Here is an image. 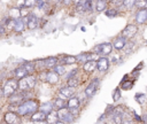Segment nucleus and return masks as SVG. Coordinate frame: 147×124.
I'll return each mask as SVG.
<instances>
[{
  "label": "nucleus",
  "instance_id": "1",
  "mask_svg": "<svg viewBox=\"0 0 147 124\" xmlns=\"http://www.w3.org/2000/svg\"><path fill=\"white\" fill-rule=\"evenodd\" d=\"M38 110H39V102L36 99H29L20 103L16 107L15 113L21 117H26V116L30 117L32 114H34Z\"/></svg>",
  "mask_w": 147,
  "mask_h": 124
},
{
  "label": "nucleus",
  "instance_id": "2",
  "mask_svg": "<svg viewBox=\"0 0 147 124\" xmlns=\"http://www.w3.org/2000/svg\"><path fill=\"white\" fill-rule=\"evenodd\" d=\"M0 88H1V95L3 98H8L10 95H13L14 93H16L18 91V87H17V79H15L14 77H10V78H7L2 85H0Z\"/></svg>",
  "mask_w": 147,
  "mask_h": 124
},
{
  "label": "nucleus",
  "instance_id": "3",
  "mask_svg": "<svg viewBox=\"0 0 147 124\" xmlns=\"http://www.w3.org/2000/svg\"><path fill=\"white\" fill-rule=\"evenodd\" d=\"M36 84H37V77L34 75H28L26 77L17 80V87H18V91L21 92L32 91Z\"/></svg>",
  "mask_w": 147,
  "mask_h": 124
},
{
  "label": "nucleus",
  "instance_id": "4",
  "mask_svg": "<svg viewBox=\"0 0 147 124\" xmlns=\"http://www.w3.org/2000/svg\"><path fill=\"white\" fill-rule=\"evenodd\" d=\"M2 124H22V117L18 116L15 111L6 110L2 115Z\"/></svg>",
  "mask_w": 147,
  "mask_h": 124
},
{
  "label": "nucleus",
  "instance_id": "5",
  "mask_svg": "<svg viewBox=\"0 0 147 124\" xmlns=\"http://www.w3.org/2000/svg\"><path fill=\"white\" fill-rule=\"evenodd\" d=\"M56 115H57V119L61 121V122L64 123V124H70V123H72L74 119H75L74 115L70 113V110H69L67 107L61 108V109H57V110H56Z\"/></svg>",
  "mask_w": 147,
  "mask_h": 124
},
{
  "label": "nucleus",
  "instance_id": "6",
  "mask_svg": "<svg viewBox=\"0 0 147 124\" xmlns=\"http://www.w3.org/2000/svg\"><path fill=\"white\" fill-rule=\"evenodd\" d=\"M93 52L96 54H102V55H108L113 52V44L110 42H102L96 46H94Z\"/></svg>",
  "mask_w": 147,
  "mask_h": 124
},
{
  "label": "nucleus",
  "instance_id": "7",
  "mask_svg": "<svg viewBox=\"0 0 147 124\" xmlns=\"http://www.w3.org/2000/svg\"><path fill=\"white\" fill-rule=\"evenodd\" d=\"M75 94V88L74 87H69V86H63L59 90L57 93V98L62 99V100H69L70 98H72Z\"/></svg>",
  "mask_w": 147,
  "mask_h": 124
},
{
  "label": "nucleus",
  "instance_id": "8",
  "mask_svg": "<svg viewBox=\"0 0 147 124\" xmlns=\"http://www.w3.org/2000/svg\"><path fill=\"white\" fill-rule=\"evenodd\" d=\"M39 17L34 14H29V16L25 18V24H26V28L29 30H34L39 26Z\"/></svg>",
  "mask_w": 147,
  "mask_h": 124
},
{
  "label": "nucleus",
  "instance_id": "9",
  "mask_svg": "<svg viewBox=\"0 0 147 124\" xmlns=\"http://www.w3.org/2000/svg\"><path fill=\"white\" fill-rule=\"evenodd\" d=\"M99 84H100L99 78H94V79H93V80L87 85V87L85 88V95H86L87 98L93 96V95H94V93L96 92L98 87H99Z\"/></svg>",
  "mask_w": 147,
  "mask_h": 124
},
{
  "label": "nucleus",
  "instance_id": "10",
  "mask_svg": "<svg viewBox=\"0 0 147 124\" xmlns=\"http://www.w3.org/2000/svg\"><path fill=\"white\" fill-rule=\"evenodd\" d=\"M138 32V28L133 24H129L124 28V30L122 31V37L125 38V39H130L132 37H134Z\"/></svg>",
  "mask_w": 147,
  "mask_h": 124
},
{
  "label": "nucleus",
  "instance_id": "11",
  "mask_svg": "<svg viewBox=\"0 0 147 124\" xmlns=\"http://www.w3.org/2000/svg\"><path fill=\"white\" fill-rule=\"evenodd\" d=\"M79 106H80V102H79V99L77 96L70 98L69 100H67V103H65V107L70 110L71 114H74L75 111H77L78 108H79Z\"/></svg>",
  "mask_w": 147,
  "mask_h": 124
},
{
  "label": "nucleus",
  "instance_id": "12",
  "mask_svg": "<svg viewBox=\"0 0 147 124\" xmlns=\"http://www.w3.org/2000/svg\"><path fill=\"white\" fill-rule=\"evenodd\" d=\"M109 68V59L106 56H100L96 61V69L100 72H105L107 71Z\"/></svg>",
  "mask_w": 147,
  "mask_h": 124
},
{
  "label": "nucleus",
  "instance_id": "13",
  "mask_svg": "<svg viewBox=\"0 0 147 124\" xmlns=\"http://www.w3.org/2000/svg\"><path fill=\"white\" fill-rule=\"evenodd\" d=\"M59 79H60V76H59L56 72H54L53 70H47V71H46L45 82H47L48 84H51V85H55V84H57Z\"/></svg>",
  "mask_w": 147,
  "mask_h": 124
},
{
  "label": "nucleus",
  "instance_id": "14",
  "mask_svg": "<svg viewBox=\"0 0 147 124\" xmlns=\"http://www.w3.org/2000/svg\"><path fill=\"white\" fill-rule=\"evenodd\" d=\"M59 63V59L55 56H51L47 59H44V65L45 70H53V68Z\"/></svg>",
  "mask_w": 147,
  "mask_h": 124
},
{
  "label": "nucleus",
  "instance_id": "15",
  "mask_svg": "<svg viewBox=\"0 0 147 124\" xmlns=\"http://www.w3.org/2000/svg\"><path fill=\"white\" fill-rule=\"evenodd\" d=\"M28 76V72L25 71V69H24V67L21 64V65H18L17 68H15L14 69V71H13V77L15 78V79H21V78H24V77H26Z\"/></svg>",
  "mask_w": 147,
  "mask_h": 124
},
{
  "label": "nucleus",
  "instance_id": "16",
  "mask_svg": "<svg viewBox=\"0 0 147 124\" xmlns=\"http://www.w3.org/2000/svg\"><path fill=\"white\" fill-rule=\"evenodd\" d=\"M26 28V24H25V18H17L15 20V26H14V32H17V33H21L25 30Z\"/></svg>",
  "mask_w": 147,
  "mask_h": 124
},
{
  "label": "nucleus",
  "instance_id": "17",
  "mask_svg": "<svg viewBox=\"0 0 147 124\" xmlns=\"http://www.w3.org/2000/svg\"><path fill=\"white\" fill-rule=\"evenodd\" d=\"M111 119L115 124H123V113L118 108L111 113Z\"/></svg>",
  "mask_w": 147,
  "mask_h": 124
},
{
  "label": "nucleus",
  "instance_id": "18",
  "mask_svg": "<svg viewBox=\"0 0 147 124\" xmlns=\"http://www.w3.org/2000/svg\"><path fill=\"white\" fill-rule=\"evenodd\" d=\"M147 21V10L146 9H139L136 14V22L138 24H144Z\"/></svg>",
  "mask_w": 147,
  "mask_h": 124
},
{
  "label": "nucleus",
  "instance_id": "19",
  "mask_svg": "<svg viewBox=\"0 0 147 124\" xmlns=\"http://www.w3.org/2000/svg\"><path fill=\"white\" fill-rule=\"evenodd\" d=\"M125 45H126V40H125V38H123V37L121 36V37H117V38L114 40L113 48H115V49H117V51H121V49H123V48L125 47Z\"/></svg>",
  "mask_w": 147,
  "mask_h": 124
},
{
  "label": "nucleus",
  "instance_id": "20",
  "mask_svg": "<svg viewBox=\"0 0 147 124\" xmlns=\"http://www.w3.org/2000/svg\"><path fill=\"white\" fill-rule=\"evenodd\" d=\"M1 24L5 26L6 32H11V31H14L15 20H11V18H9V17H6V18L2 21V23H1Z\"/></svg>",
  "mask_w": 147,
  "mask_h": 124
},
{
  "label": "nucleus",
  "instance_id": "21",
  "mask_svg": "<svg viewBox=\"0 0 147 124\" xmlns=\"http://www.w3.org/2000/svg\"><path fill=\"white\" fill-rule=\"evenodd\" d=\"M30 119H31V122H42V121H46V114H44L40 110H38V111H36L34 114H32L30 116Z\"/></svg>",
  "mask_w": 147,
  "mask_h": 124
},
{
  "label": "nucleus",
  "instance_id": "22",
  "mask_svg": "<svg viewBox=\"0 0 147 124\" xmlns=\"http://www.w3.org/2000/svg\"><path fill=\"white\" fill-rule=\"evenodd\" d=\"M39 110L44 114H49L51 111L54 110V107H53V103L52 102H45V103H41L39 104Z\"/></svg>",
  "mask_w": 147,
  "mask_h": 124
},
{
  "label": "nucleus",
  "instance_id": "23",
  "mask_svg": "<svg viewBox=\"0 0 147 124\" xmlns=\"http://www.w3.org/2000/svg\"><path fill=\"white\" fill-rule=\"evenodd\" d=\"M83 69L86 72H93L96 69V61H86L83 64Z\"/></svg>",
  "mask_w": 147,
  "mask_h": 124
},
{
  "label": "nucleus",
  "instance_id": "24",
  "mask_svg": "<svg viewBox=\"0 0 147 124\" xmlns=\"http://www.w3.org/2000/svg\"><path fill=\"white\" fill-rule=\"evenodd\" d=\"M25 69V71L28 72V75H34L36 72V68H34V63L32 61H25L23 64H22Z\"/></svg>",
  "mask_w": 147,
  "mask_h": 124
},
{
  "label": "nucleus",
  "instance_id": "25",
  "mask_svg": "<svg viewBox=\"0 0 147 124\" xmlns=\"http://www.w3.org/2000/svg\"><path fill=\"white\" fill-rule=\"evenodd\" d=\"M8 15H9L8 17L11 18V20H17V18H20V17H21L20 8H17V7H13V8H10Z\"/></svg>",
  "mask_w": 147,
  "mask_h": 124
},
{
  "label": "nucleus",
  "instance_id": "26",
  "mask_svg": "<svg viewBox=\"0 0 147 124\" xmlns=\"http://www.w3.org/2000/svg\"><path fill=\"white\" fill-rule=\"evenodd\" d=\"M77 60H76V56H72V55H65L61 59V64H74L76 63Z\"/></svg>",
  "mask_w": 147,
  "mask_h": 124
},
{
  "label": "nucleus",
  "instance_id": "27",
  "mask_svg": "<svg viewBox=\"0 0 147 124\" xmlns=\"http://www.w3.org/2000/svg\"><path fill=\"white\" fill-rule=\"evenodd\" d=\"M52 103H53V107H54V108H56V110H57V109L64 108V107H65L67 101H65V100H62V99H60V98H55V100H54Z\"/></svg>",
  "mask_w": 147,
  "mask_h": 124
},
{
  "label": "nucleus",
  "instance_id": "28",
  "mask_svg": "<svg viewBox=\"0 0 147 124\" xmlns=\"http://www.w3.org/2000/svg\"><path fill=\"white\" fill-rule=\"evenodd\" d=\"M56 121H57L56 110H53V111H51L49 114L46 115V122H47L48 124H52V123H54V122H56Z\"/></svg>",
  "mask_w": 147,
  "mask_h": 124
},
{
  "label": "nucleus",
  "instance_id": "29",
  "mask_svg": "<svg viewBox=\"0 0 147 124\" xmlns=\"http://www.w3.org/2000/svg\"><path fill=\"white\" fill-rule=\"evenodd\" d=\"M53 71L56 72L59 76H63L65 73V68L63 64H56L54 68H53Z\"/></svg>",
  "mask_w": 147,
  "mask_h": 124
},
{
  "label": "nucleus",
  "instance_id": "30",
  "mask_svg": "<svg viewBox=\"0 0 147 124\" xmlns=\"http://www.w3.org/2000/svg\"><path fill=\"white\" fill-rule=\"evenodd\" d=\"M78 78L75 76V77H71V78H69V79H67V86H69V87H77L78 86Z\"/></svg>",
  "mask_w": 147,
  "mask_h": 124
},
{
  "label": "nucleus",
  "instance_id": "31",
  "mask_svg": "<svg viewBox=\"0 0 147 124\" xmlns=\"http://www.w3.org/2000/svg\"><path fill=\"white\" fill-rule=\"evenodd\" d=\"M106 7H107V3L105 2V1H101V0H98V2H96V6H95V9H96V11H103V10H106Z\"/></svg>",
  "mask_w": 147,
  "mask_h": 124
},
{
  "label": "nucleus",
  "instance_id": "32",
  "mask_svg": "<svg viewBox=\"0 0 147 124\" xmlns=\"http://www.w3.org/2000/svg\"><path fill=\"white\" fill-rule=\"evenodd\" d=\"M134 6H137L139 9H147V0H136Z\"/></svg>",
  "mask_w": 147,
  "mask_h": 124
},
{
  "label": "nucleus",
  "instance_id": "33",
  "mask_svg": "<svg viewBox=\"0 0 147 124\" xmlns=\"http://www.w3.org/2000/svg\"><path fill=\"white\" fill-rule=\"evenodd\" d=\"M36 5V0H23V7L25 8H32Z\"/></svg>",
  "mask_w": 147,
  "mask_h": 124
},
{
  "label": "nucleus",
  "instance_id": "34",
  "mask_svg": "<svg viewBox=\"0 0 147 124\" xmlns=\"http://www.w3.org/2000/svg\"><path fill=\"white\" fill-rule=\"evenodd\" d=\"M76 60H77V62H80V63H85L86 61H87V54L86 53H84V54H79L78 56H76Z\"/></svg>",
  "mask_w": 147,
  "mask_h": 124
},
{
  "label": "nucleus",
  "instance_id": "35",
  "mask_svg": "<svg viewBox=\"0 0 147 124\" xmlns=\"http://www.w3.org/2000/svg\"><path fill=\"white\" fill-rule=\"evenodd\" d=\"M134 3H136V0H123V5L129 9H131L134 6Z\"/></svg>",
  "mask_w": 147,
  "mask_h": 124
},
{
  "label": "nucleus",
  "instance_id": "36",
  "mask_svg": "<svg viewBox=\"0 0 147 124\" xmlns=\"http://www.w3.org/2000/svg\"><path fill=\"white\" fill-rule=\"evenodd\" d=\"M117 10L116 9H108L107 11H106V16H108V17H115V16H117Z\"/></svg>",
  "mask_w": 147,
  "mask_h": 124
},
{
  "label": "nucleus",
  "instance_id": "37",
  "mask_svg": "<svg viewBox=\"0 0 147 124\" xmlns=\"http://www.w3.org/2000/svg\"><path fill=\"white\" fill-rule=\"evenodd\" d=\"M121 98V92H119V88H116L115 92H114V96H113V100L114 101H118V99Z\"/></svg>",
  "mask_w": 147,
  "mask_h": 124
},
{
  "label": "nucleus",
  "instance_id": "38",
  "mask_svg": "<svg viewBox=\"0 0 147 124\" xmlns=\"http://www.w3.org/2000/svg\"><path fill=\"white\" fill-rule=\"evenodd\" d=\"M34 6H37V8H39V9H41V8H44L46 6V3H45L44 0H36V5Z\"/></svg>",
  "mask_w": 147,
  "mask_h": 124
},
{
  "label": "nucleus",
  "instance_id": "39",
  "mask_svg": "<svg viewBox=\"0 0 147 124\" xmlns=\"http://www.w3.org/2000/svg\"><path fill=\"white\" fill-rule=\"evenodd\" d=\"M136 99H137L141 104H144V103H145V100H146V96H145L144 94H137Z\"/></svg>",
  "mask_w": 147,
  "mask_h": 124
},
{
  "label": "nucleus",
  "instance_id": "40",
  "mask_svg": "<svg viewBox=\"0 0 147 124\" xmlns=\"http://www.w3.org/2000/svg\"><path fill=\"white\" fill-rule=\"evenodd\" d=\"M76 9H77V11H85V8H84V3H78V5H76Z\"/></svg>",
  "mask_w": 147,
  "mask_h": 124
},
{
  "label": "nucleus",
  "instance_id": "41",
  "mask_svg": "<svg viewBox=\"0 0 147 124\" xmlns=\"http://www.w3.org/2000/svg\"><path fill=\"white\" fill-rule=\"evenodd\" d=\"M76 73H77V69L71 70V71L67 75V79H69V78H71V77H75V76H76Z\"/></svg>",
  "mask_w": 147,
  "mask_h": 124
},
{
  "label": "nucleus",
  "instance_id": "42",
  "mask_svg": "<svg viewBox=\"0 0 147 124\" xmlns=\"http://www.w3.org/2000/svg\"><path fill=\"white\" fill-rule=\"evenodd\" d=\"M31 124H48L46 121H42V122H31Z\"/></svg>",
  "mask_w": 147,
  "mask_h": 124
},
{
  "label": "nucleus",
  "instance_id": "43",
  "mask_svg": "<svg viewBox=\"0 0 147 124\" xmlns=\"http://www.w3.org/2000/svg\"><path fill=\"white\" fill-rule=\"evenodd\" d=\"M114 3H116V5H121V3H123V0H111Z\"/></svg>",
  "mask_w": 147,
  "mask_h": 124
},
{
  "label": "nucleus",
  "instance_id": "44",
  "mask_svg": "<svg viewBox=\"0 0 147 124\" xmlns=\"http://www.w3.org/2000/svg\"><path fill=\"white\" fill-rule=\"evenodd\" d=\"M117 59H118V56H117V55H114V56L111 57V60H110V61H111V62H116V61H117Z\"/></svg>",
  "mask_w": 147,
  "mask_h": 124
},
{
  "label": "nucleus",
  "instance_id": "45",
  "mask_svg": "<svg viewBox=\"0 0 147 124\" xmlns=\"http://www.w3.org/2000/svg\"><path fill=\"white\" fill-rule=\"evenodd\" d=\"M71 1H72L75 5H78V3H80V1H82V0H71Z\"/></svg>",
  "mask_w": 147,
  "mask_h": 124
},
{
  "label": "nucleus",
  "instance_id": "46",
  "mask_svg": "<svg viewBox=\"0 0 147 124\" xmlns=\"http://www.w3.org/2000/svg\"><path fill=\"white\" fill-rule=\"evenodd\" d=\"M52 124H64V123H62L61 121H59V119H57L56 122H54V123H52Z\"/></svg>",
  "mask_w": 147,
  "mask_h": 124
},
{
  "label": "nucleus",
  "instance_id": "47",
  "mask_svg": "<svg viewBox=\"0 0 147 124\" xmlns=\"http://www.w3.org/2000/svg\"><path fill=\"white\" fill-rule=\"evenodd\" d=\"M101 1H105V2H106V1H107V0H101Z\"/></svg>",
  "mask_w": 147,
  "mask_h": 124
},
{
  "label": "nucleus",
  "instance_id": "48",
  "mask_svg": "<svg viewBox=\"0 0 147 124\" xmlns=\"http://www.w3.org/2000/svg\"><path fill=\"white\" fill-rule=\"evenodd\" d=\"M146 10H147V9H146Z\"/></svg>",
  "mask_w": 147,
  "mask_h": 124
}]
</instances>
